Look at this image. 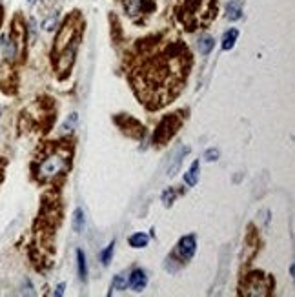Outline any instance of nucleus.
<instances>
[{
    "mask_svg": "<svg viewBox=\"0 0 295 297\" xmlns=\"http://www.w3.org/2000/svg\"><path fill=\"white\" fill-rule=\"evenodd\" d=\"M220 151L217 150V148H210V150L204 151V161H208V163H215L217 159H219Z\"/></svg>",
    "mask_w": 295,
    "mask_h": 297,
    "instance_id": "obj_22",
    "label": "nucleus"
},
{
    "mask_svg": "<svg viewBox=\"0 0 295 297\" xmlns=\"http://www.w3.org/2000/svg\"><path fill=\"white\" fill-rule=\"evenodd\" d=\"M111 286H113V290H126V286H128V279H126L124 273H119V276H115Z\"/></svg>",
    "mask_w": 295,
    "mask_h": 297,
    "instance_id": "obj_19",
    "label": "nucleus"
},
{
    "mask_svg": "<svg viewBox=\"0 0 295 297\" xmlns=\"http://www.w3.org/2000/svg\"><path fill=\"white\" fill-rule=\"evenodd\" d=\"M128 285L135 290V292H142L148 285V276H146L144 270H133L131 276H129Z\"/></svg>",
    "mask_w": 295,
    "mask_h": 297,
    "instance_id": "obj_10",
    "label": "nucleus"
},
{
    "mask_svg": "<svg viewBox=\"0 0 295 297\" xmlns=\"http://www.w3.org/2000/svg\"><path fill=\"white\" fill-rule=\"evenodd\" d=\"M57 20H58L57 15H51V17H48L46 20L42 22V30H44V31H53L55 28H57Z\"/></svg>",
    "mask_w": 295,
    "mask_h": 297,
    "instance_id": "obj_21",
    "label": "nucleus"
},
{
    "mask_svg": "<svg viewBox=\"0 0 295 297\" xmlns=\"http://www.w3.org/2000/svg\"><path fill=\"white\" fill-rule=\"evenodd\" d=\"M199 170H200L199 161L191 163L190 170H188V172L184 173V182H186L188 186H195L197 185V180H199Z\"/></svg>",
    "mask_w": 295,
    "mask_h": 297,
    "instance_id": "obj_12",
    "label": "nucleus"
},
{
    "mask_svg": "<svg viewBox=\"0 0 295 297\" xmlns=\"http://www.w3.org/2000/svg\"><path fill=\"white\" fill-rule=\"evenodd\" d=\"M24 40L26 28L24 24H18V18H15L11 31L0 35V53L6 64H13L20 59L24 53Z\"/></svg>",
    "mask_w": 295,
    "mask_h": 297,
    "instance_id": "obj_2",
    "label": "nucleus"
},
{
    "mask_svg": "<svg viewBox=\"0 0 295 297\" xmlns=\"http://www.w3.org/2000/svg\"><path fill=\"white\" fill-rule=\"evenodd\" d=\"M239 38V31L235 30V28H232V30H228L224 35H222V50L224 51H230L233 46H235V42H237Z\"/></svg>",
    "mask_w": 295,
    "mask_h": 297,
    "instance_id": "obj_14",
    "label": "nucleus"
},
{
    "mask_svg": "<svg viewBox=\"0 0 295 297\" xmlns=\"http://www.w3.org/2000/svg\"><path fill=\"white\" fill-rule=\"evenodd\" d=\"M4 166H6V161H0V180H2V173H4Z\"/></svg>",
    "mask_w": 295,
    "mask_h": 297,
    "instance_id": "obj_24",
    "label": "nucleus"
},
{
    "mask_svg": "<svg viewBox=\"0 0 295 297\" xmlns=\"http://www.w3.org/2000/svg\"><path fill=\"white\" fill-rule=\"evenodd\" d=\"M183 128V117L179 113H173V115H166L158 122L157 130L153 133V144L155 146H166L171 139L175 137V133Z\"/></svg>",
    "mask_w": 295,
    "mask_h": 297,
    "instance_id": "obj_5",
    "label": "nucleus"
},
{
    "mask_svg": "<svg viewBox=\"0 0 295 297\" xmlns=\"http://www.w3.org/2000/svg\"><path fill=\"white\" fill-rule=\"evenodd\" d=\"M71 226H73V232L80 234L86 226V215H84V210L82 208H77L73 212V219H71Z\"/></svg>",
    "mask_w": 295,
    "mask_h": 297,
    "instance_id": "obj_13",
    "label": "nucleus"
},
{
    "mask_svg": "<svg viewBox=\"0 0 295 297\" xmlns=\"http://www.w3.org/2000/svg\"><path fill=\"white\" fill-rule=\"evenodd\" d=\"M71 150L64 144H50L40 150L38 157L31 164V172L38 182H51L58 175L70 170Z\"/></svg>",
    "mask_w": 295,
    "mask_h": 297,
    "instance_id": "obj_1",
    "label": "nucleus"
},
{
    "mask_svg": "<svg viewBox=\"0 0 295 297\" xmlns=\"http://www.w3.org/2000/svg\"><path fill=\"white\" fill-rule=\"evenodd\" d=\"M124 8L129 17H137L141 13L151 11V4L148 0H124Z\"/></svg>",
    "mask_w": 295,
    "mask_h": 297,
    "instance_id": "obj_9",
    "label": "nucleus"
},
{
    "mask_svg": "<svg viewBox=\"0 0 295 297\" xmlns=\"http://www.w3.org/2000/svg\"><path fill=\"white\" fill-rule=\"evenodd\" d=\"M274 290V281L261 272H254L246 276L241 285L242 295H270Z\"/></svg>",
    "mask_w": 295,
    "mask_h": 297,
    "instance_id": "obj_6",
    "label": "nucleus"
},
{
    "mask_svg": "<svg viewBox=\"0 0 295 297\" xmlns=\"http://www.w3.org/2000/svg\"><path fill=\"white\" fill-rule=\"evenodd\" d=\"M188 153H190V148L188 146H180L173 151V155H171V159H170V164H168L166 175H170V177L177 175V172L180 170V164H183V159Z\"/></svg>",
    "mask_w": 295,
    "mask_h": 297,
    "instance_id": "obj_8",
    "label": "nucleus"
},
{
    "mask_svg": "<svg viewBox=\"0 0 295 297\" xmlns=\"http://www.w3.org/2000/svg\"><path fill=\"white\" fill-rule=\"evenodd\" d=\"M113 121H115V124L119 126V130H121L126 137L137 139V141L144 137V126H142L137 119L131 117V115H117Z\"/></svg>",
    "mask_w": 295,
    "mask_h": 297,
    "instance_id": "obj_7",
    "label": "nucleus"
},
{
    "mask_svg": "<svg viewBox=\"0 0 295 297\" xmlns=\"http://www.w3.org/2000/svg\"><path fill=\"white\" fill-rule=\"evenodd\" d=\"M175 197H177V192H175L173 188L166 190V192L162 193V204H164V206H171V204H173V201H175Z\"/></svg>",
    "mask_w": 295,
    "mask_h": 297,
    "instance_id": "obj_20",
    "label": "nucleus"
},
{
    "mask_svg": "<svg viewBox=\"0 0 295 297\" xmlns=\"http://www.w3.org/2000/svg\"><path fill=\"white\" fill-rule=\"evenodd\" d=\"M64 293V283H60V285L57 286V290H55V295L57 297H60Z\"/></svg>",
    "mask_w": 295,
    "mask_h": 297,
    "instance_id": "obj_23",
    "label": "nucleus"
},
{
    "mask_svg": "<svg viewBox=\"0 0 295 297\" xmlns=\"http://www.w3.org/2000/svg\"><path fill=\"white\" fill-rule=\"evenodd\" d=\"M113 250H115V241H111V244H108V246H106L104 250L100 252V261H102V264H104V266H108L109 261H111Z\"/></svg>",
    "mask_w": 295,
    "mask_h": 297,
    "instance_id": "obj_18",
    "label": "nucleus"
},
{
    "mask_svg": "<svg viewBox=\"0 0 295 297\" xmlns=\"http://www.w3.org/2000/svg\"><path fill=\"white\" fill-rule=\"evenodd\" d=\"M197 250V243H195V235H184V237L179 239V243L175 246V250L171 252V256L166 257V263H164V268L168 272L175 273L180 266L191 261V257L195 256Z\"/></svg>",
    "mask_w": 295,
    "mask_h": 297,
    "instance_id": "obj_3",
    "label": "nucleus"
},
{
    "mask_svg": "<svg viewBox=\"0 0 295 297\" xmlns=\"http://www.w3.org/2000/svg\"><path fill=\"white\" fill-rule=\"evenodd\" d=\"M128 243L131 248H146L148 246V243H150V237L146 234H142V232H137V234L129 235Z\"/></svg>",
    "mask_w": 295,
    "mask_h": 297,
    "instance_id": "obj_15",
    "label": "nucleus"
},
{
    "mask_svg": "<svg viewBox=\"0 0 295 297\" xmlns=\"http://www.w3.org/2000/svg\"><path fill=\"white\" fill-rule=\"evenodd\" d=\"M35 2H37V0H28V4H35Z\"/></svg>",
    "mask_w": 295,
    "mask_h": 297,
    "instance_id": "obj_25",
    "label": "nucleus"
},
{
    "mask_svg": "<svg viewBox=\"0 0 295 297\" xmlns=\"http://www.w3.org/2000/svg\"><path fill=\"white\" fill-rule=\"evenodd\" d=\"M77 40H80V17L79 15H73V17H70L64 22V26L57 33V38H55L53 44V59L62 53L70 44H73Z\"/></svg>",
    "mask_w": 295,
    "mask_h": 297,
    "instance_id": "obj_4",
    "label": "nucleus"
},
{
    "mask_svg": "<svg viewBox=\"0 0 295 297\" xmlns=\"http://www.w3.org/2000/svg\"><path fill=\"white\" fill-rule=\"evenodd\" d=\"M77 268H79V277L86 283L87 281V263H86V256H84L82 250H77Z\"/></svg>",
    "mask_w": 295,
    "mask_h": 297,
    "instance_id": "obj_17",
    "label": "nucleus"
},
{
    "mask_svg": "<svg viewBox=\"0 0 295 297\" xmlns=\"http://www.w3.org/2000/svg\"><path fill=\"white\" fill-rule=\"evenodd\" d=\"M241 17H242V2L241 0H230L228 4H226V18L235 22Z\"/></svg>",
    "mask_w": 295,
    "mask_h": 297,
    "instance_id": "obj_11",
    "label": "nucleus"
},
{
    "mask_svg": "<svg viewBox=\"0 0 295 297\" xmlns=\"http://www.w3.org/2000/svg\"><path fill=\"white\" fill-rule=\"evenodd\" d=\"M213 46H215V40H213V37H210V35H204V37H200L199 42H197V48H199L200 55H208L210 51L213 50Z\"/></svg>",
    "mask_w": 295,
    "mask_h": 297,
    "instance_id": "obj_16",
    "label": "nucleus"
}]
</instances>
